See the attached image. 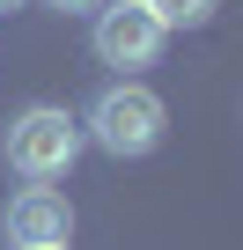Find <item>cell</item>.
I'll return each instance as SVG.
<instances>
[{
  "instance_id": "1",
  "label": "cell",
  "mask_w": 243,
  "mask_h": 250,
  "mask_svg": "<svg viewBox=\"0 0 243 250\" xmlns=\"http://www.w3.org/2000/svg\"><path fill=\"white\" fill-rule=\"evenodd\" d=\"M162 125H170V110H162L155 88L110 81V88L88 103V118H81V140H96V147L118 155V162H133V155H155V147H162Z\"/></svg>"
},
{
  "instance_id": "2",
  "label": "cell",
  "mask_w": 243,
  "mask_h": 250,
  "mask_svg": "<svg viewBox=\"0 0 243 250\" xmlns=\"http://www.w3.org/2000/svg\"><path fill=\"white\" fill-rule=\"evenodd\" d=\"M74 155H81V118H66L59 103H30V110L8 125V169L30 177V184L66 177Z\"/></svg>"
},
{
  "instance_id": "3",
  "label": "cell",
  "mask_w": 243,
  "mask_h": 250,
  "mask_svg": "<svg viewBox=\"0 0 243 250\" xmlns=\"http://www.w3.org/2000/svg\"><path fill=\"white\" fill-rule=\"evenodd\" d=\"M162 22L140 8V0H118V8H103L96 15V59L103 66H118V74H133V66H155L162 59Z\"/></svg>"
},
{
  "instance_id": "4",
  "label": "cell",
  "mask_w": 243,
  "mask_h": 250,
  "mask_svg": "<svg viewBox=\"0 0 243 250\" xmlns=\"http://www.w3.org/2000/svg\"><path fill=\"white\" fill-rule=\"evenodd\" d=\"M66 235H74V206H66L52 184H30V191L8 199V243L44 250V243H66Z\"/></svg>"
},
{
  "instance_id": "5",
  "label": "cell",
  "mask_w": 243,
  "mask_h": 250,
  "mask_svg": "<svg viewBox=\"0 0 243 250\" xmlns=\"http://www.w3.org/2000/svg\"><path fill=\"white\" fill-rule=\"evenodd\" d=\"M140 8H148V15L162 22V30H206L221 0H140Z\"/></svg>"
},
{
  "instance_id": "6",
  "label": "cell",
  "mask_w": 243,
  "mask_h": 250,
  "mask_svg": "<svg viewBox=\"0 0 243 250\" xmlns=\"http://www.w3.org/2000/svg\"><path fill=\"white\" fill-rule=\"evenodd\" d=\"M44 8H66V15H74V8H96V0H44Z\"/></svg>"
},
{
  "instance_id": "7",
  "label": "cell",
  "mask_w": 243,
  "mask_h": 250,
  "mask_svg": "<svg viewBox=\"0 0 243 250\" xmlns=\"http://www.w3.org/2000/svg\"><path fill=\"white\" fill-rule=\"evenodd\" d=\"M8 8H22V0H0V15H8Z\"/></svg>"
},
{
  "instance_id": "8",
  "label": "cell",
  "mask_w": 243,
  "mask_h": 250,
  "mask_svg": "<svg viewBox=\"0 0 243 250\" xmlns=\"http://www.w3.org/2000/svg\"><path fill=\"white\" fill-rule=\"evenodd\" d=\"M44 250H66V243H44Z\"/></svg>"
}]
</instances>
